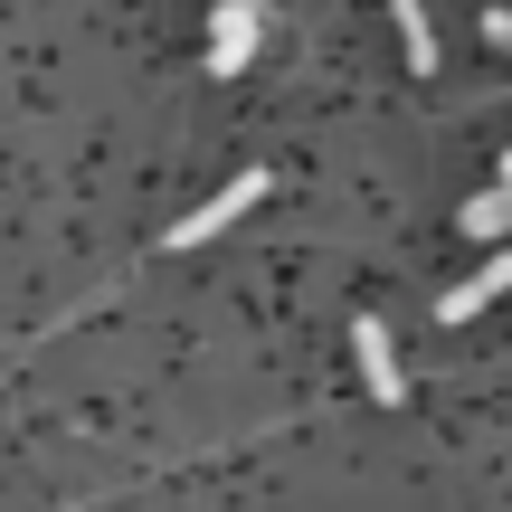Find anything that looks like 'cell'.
<instances>
[{"mask_svg":"<svg viewBox=\"0 0 512 512\" xmlns=\"http://www.w3.org/2000/svg\"><path fill=\"white\" fill-rule=\"evenodd\" d=\"M256 200H266V171H238V181H228V190H209V200L190 209L181 228H162V238H171V247H209V238H219V228H238V219H247Z\"/></svg>","mask_w":512,"mask_h":512,"instance_id":"obj_1","label":"cell"},{"mask_svg":"<svg viewBox=\"0 0 512 512\" xmlns=\"http://www.w3.org/2000/svg\"><path fill=\"white\" fill-rule=\"evenodd\" d=\"M256 57V0H219L209 10V76H238Z\"/></svg>","mask_w":512,"mask_h":512,"instance_id":"obj_2","label":"cell"},{"mask_svg":"<svg viewBox=\"0 0 512 512\" xmlns=\"http://www.w3.org/2000/svg\"><path fill=\"white\" fill-rule=\"evenodd\" d=\"M351 361H361V389H370L380 408H399V399H408L399 351H389V332H380V323H351Z\"/></svg>","mask_w":512,"mask_h":512,"instance_id":"obj_3","label":"cell"},{"mask_svg":"<svg viewBox=\"0 0 512 512\" xmlns=\"http://www.w3.org/2000/svg\"><path fill=\"white\" fill-rule=\"evenodd\" d=\"M494 294H512V247H494V266H484V275H465V285L437 294V323H475Z\"/></svg>","mask_w":512,"mask_h":512,"instance_id":"obj_4","label":"cell"},{"mask_svg":"<svg viewBox=\"0 0 512 512\" xmlns=\"http://www.w3.org/2000/svg\"><path fill=\"white\" fill-rule=\"evenodd\" d=\"M456 228H465V238H484V247H503L512 238V190H475V200L456 209Z\"/></svg>","mask_w":512,"mask_h":512,"instance_id":"obj_5","label":"cell"},{"mask_svg":"<svg viewBox=\"0 0 512 512\" xmlns=\"http://www.w3.org/2000/svg\"><path fill=\"white\" fill-rule=\"evenodd\" d=\"M399 48H408V67H418V76H437V29H427L418 0H399Z\"/></svg>","mask_w":512,"mask_h":512,"instance_id":"obj_6","label":"cell"},{"mask_svg":"<svg viewBox=\"0 0 512 512\" xmlns=\"http://www.w3.org/2000/svg\"><path fill=\"white\" fill-rule=\"evenodd\" d=\"M484 48H503V57H512V10H484Z\"/></svg>","mask_w":512,"mask_h":512,"instance_id":"obj_7","label":"cell"},{"mask_svg":"<svg viewBox=\"0 0 512 512\" xmlns=\"http://www.w3.org/2000/svg\"><path fill=\"white\" fill-rule=\"evenodd\" d=\"M503 190H512V152H503Z\"/></svg>","mask_w":512,"mask_h":512,"instance_id":"obj_8","label":"cell"}]
</instances>
